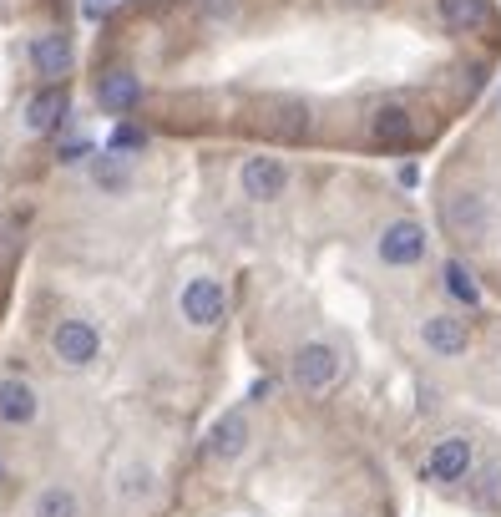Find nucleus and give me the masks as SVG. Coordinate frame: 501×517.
<instances>
[{
  "instance_id": "nucleus-1",
  "label": "nucleus",
  "mask_w": 501,
  "mask_h": 517,
  "mask_svg": "<svg viewBox=\"0 0 501 517\" xmlns=\"http://www.w3.org/2000/svg\"><path fill=\"white\" fill-rule=\"evenodd\" d=\"M441 218L451 224V234H461V239H486V234H496V224H501V203H496L491 193L466 188V193L446 198Z\"/></svg>"
},
{
  "instance_id": "nucleus-2",
  "label": "nucleus",
  "mask_w": 501,
  "mask_h": 517,
  "mask_svg": "<svg viewBox=\"0 0 501 517\" xmlns=\"http://www.w3.org/2000/svg\"><path fill=\"white\" fill-rule=\"evenodd\" d=\"M51 355L66 365V371H87V365L102 355V335H97V325L81 320V315L61 320V325L51 330Z\"/></svg>"
},
{
  "instance_id": "nucleus-3",
  "label": "nucleus",
  "mask_w": 501,
  "mask_h": 517,
  "mask_svg": "<svg viewBox=\"0 0 501 517\" xmlns=\"http://www.w3.org/2000/svg\"><path fill=\"white\" fill-rule=\"evenodd\" d=\"M334 381H340V350L324 345V340H309L294 350V386L309 391V396H324Z\"/></svg>"
},
{
  "instance_id": "nucleus-4",
  "label": "nucleus",
  "mask_w": 501,
  "mask_h": 517,
  "mask_svg": "<svg viewBox=\"0 0 501 517\" xmlns=\"http://www.w3.org/2000/svg\"><path fill=\"white\" fill-rule=\"evenodd\" d=\"M178 310H183V320H188L193 330H213V325L228 315V294H223V284H218V279L198 274V279H188V284H183Z\"/></svg>"
},
{
  "instance_id": "nucleus-5",
  "label": "nucleus",
  "mask_w": 501,
  "mask_h": 517,
  "mask_svg": "<svg viewBox=\"0 0 501 517\" xmlns=\"http://www.w3.org/2000/svg\"><path fill=\"white\" fill-rule=\"evenodd\" d=\"M243 447H248V416H243V406H233V411H223V416L208 426V436H203V462L228 467V462L243 457Z\"/></svg>"
},
{
  "instance_id": "nucleus-6",
  "label": "nucleus",
  "mask_w": 501,
  "mask_h": 517,
  "mask_svg": "<svg viewBox=\"0 0 501 517\" xmlns=\"http://www.w3.org/2000/svg\"><path fill=\"white\" fill-rule=\"evenodd\" d=\"M238 188H243V198H254V203H274L289 188V168L279 158H248L238 168Z\"/></svg>"
},
{
  "instance_id": "nucleus-7",
  "label": "nucleus",
  "mask_w": 501,
  "mask_h": 517,
  "mask_svg": "<svg viewBox=\"0 0 501 517\" xmlns=\"http://www.w3.org/2000/svg\"><path fill=\"white\" fill-rule=\"evenodd\" d=\"M421 254H426V229L410 224V218H400V224H390V229L380 234V259L395 264V269L421 264Z\"/></svg>"
},
{
  "instance_id": "nucleus-8",
  "label": "nucleus",
  "mask_w": 501,
  "mask_h": 517,
  "mask_svg": "<svg viewBox=\"0 0 501 517\" xmlns=\"http://www.w3.org/2000/svg\"><path fill=\"white\" fill-rule=\"evenodd\" d=\"M26 56H31V66L41 71L46 82H61L66 71H76V46H71L61 31H46V36H36Z\"/></svg>"
},
{
  "instance_id": "nucleus-9",
  "label": "nucleus",
  "mask_w": 501,
  "mask_h": 517,
  "mask_svg": "<svg viewBox=\"0 0 501 517\" xmlns=\"http://www.w3.org/2000/svg\"><path fill=\"white\" fill-rule=\"evenodd\" d=\"M137 102H142V82H137V71H127V66L102 71V82H97V107H102V112L122 117V112H132Z\"/></svg>"
},
{
  "instance_id": "nucleus-10",
  "label": "nucleus",
  "mask_w": 501,
  "mask_h": 517,
  "mask_svg": "<svg viewBox=\"0 0 501 517\" xmlns=\"http://www.w3.org/2000/svg\"><path fill=\"white\" fill-rule=\"evenodd\" d=\"M466 472H471V441H466V436L436 441L431 457H426V477H431V482H461Z\"/></svg>"
},
{
  "instance_id": "nucleus-11",
  "label": "nucleus",
  "mask_w": 501,
  "mask_h": 517,
  "mask_svg": "<svg viewBox=\"0 0 501 517\" xmlns=\"http://www.w3.org/2000/svg\"><path fill=\"white\" fill-rule=\"evenodd\" d=\"M421 340H426V350H431V355H466L471 330H466V320H461V315H431V320L421 325Z\"/></svg>"
},
{
  "instance_id": "nucleus-12",
  "label": "nucleus",
  "mask_w": 501,
  "mask_h": 517,
  "mask_svg": "<svg viewBox=\"0 0 501 517\" xmlns=\"http://www.w3.org/2000/svg\"><path fill=\"white\" fill-rule=\"evenodd\" d=\"M66 107H71L66 87L51 82V87H41V92L26 102V127H31V132H56V127L66 122Z\"/></svg>"
},
{
  "instance_id": "nucleus-13",
  "label": "nucleus",
  "mask_w": 501,
  "mask_h": 517,
  "mask_svg": "<svg viewBox=\"0 0 501 517\" xmlns=\"http://www.w3.org/2000/svg\"><path fill=\"white\" fill-rule=\"evenodd\" d=\"M36 411H41V401H36V391L26 381H16V376L0 381V421L6 426H31Z\"/></svg>"
},
{
  "instance_id": "nucleus-14",
  "label": "nucleus",
  "mask_w": 501,
  "mask_h": 517,
  "mask_svg": "<svg viewBox=\"0 0 501 517\" xmlns=\"http://www.w3.org/2000/svg\"><path fill=\"white\" fill-rule=\"evenodd\" d=\"M152 467H142V462H132V467H122L117 477H112V497L117 502H147L152 497Z\"/></svg>"
},
{
  "instance_id": "nucleus-15",
  "label": "nucleus",
  "mask_w": 501,
  "mask_h": 517,
  "mask_svg": "<svg viewBox=\"0 0 501 517\" xmlns=\"http://www.w3.org/2000/svg\"><path fill=\"white\" fill-rule=\"evenodd\" d=\"M31 517H81V497L71 487H41L31 497Z\"/></svg>"
},
{
  "instance_id": "nucleus-16",
  "label": "nucleus",
  "mask_w": 501,
  "mask_h": 517,
  "mask_svg": "<svg viewBox=\"0 0 501 517\" xmlns=\"http://www.w3.org/2000/svg\"><path fill=\"white\" fill-rule=\"evenodd\" d=\"M441 21L451 31H481L491 11H486V0H441Z\"/></svg>"
},
{
  "instance_id": "nucleus-17",
  "label": "nucleus",
  "mask_w": 501,
  "mask_h": 517,
  "mask_svg": "<svg viewBox=\"0 0 501 517\" xmlns=\"http://www.w3.org/2000/svg\"><path fill=\"white\" fill-rule=\"evenodd\" d=\"M92 178H97L107 193H122V188L132 183V173L122 168V158H117V153H102V158H92Z\"/></svg>"
},
{
  "instance_id": "nucleus-18",
  "label": "nucleus",
  "mask_w": 501,
  "mask_h": 517,
  "mask_svg": "<svg viewBox=\"0 0 501 517\" xmlns=\"http://www.w3.org/2000/svg\"><path fill=\"white\" fill-rule=\"evenodd\" d=\"M375 137H380V142H405V137H410L405 107H380V112H375Z\"/></svg>"
},
{
  "instance_id": "nucleus-19",
  "label": "nucleus",
  "mask_w": 501,
  "mask_h": 517,
  "mask_svg": "<svg viewBox=\"0 0 501 517\" xmlns=\"http://www.w3.org/2000/svg\"><path fill=\"white\" fill-rule=\"evenodd\" d=\"M446 289L456 294L461 305H481V289H476V279H471L466 264H446Z\"/></svg>"
},
{
  "instance_id": "nucleus-20",
  "label": "nucleus",
  "mask_w": 501,
  "mask_h": 517,
  "mask_svg": "<svg viewBox=\"0 0 501 517\" xmlns=\"http://www.w3.org/2000/svg\"><path fill=\"white\" fill-rule=\"evenodd\" d=\"M147 137H142V127H132V122H117L112 127V153L122 158V153H132V147H142Z\"/></svg>"
},
{
  "instance_id": "nucleus-21",
  "label": "nucleus",
  "mask_w": 501,
  "mask_h": 517,
  "mask_svg": "<svg viewBox=\"0 0 501 517\" xmlns=\"http://www.w3.org/2000/svg\"><path fill=\"white\" fill-rule=\"evenodd\" d=\"M233 6H238V0H198V11H203V16H213V21L233 16Z\"/></svg>"
},
{
  "instance_id": "nucleus-22",
  "label": "nucleus",
  "mask_w": 501,
  "mask_h": 517,
  "mask_svg": "<svg viewBox=\"0 0 501 517\" xmlns=\"http://www.w3.org/2000/svg\"><path fill=\"white\" fill-rule=\"evenodd\" d=\"M87 153H92V142H87V137H81V142H66V147H61V158H66V163H81Z\"/></svg>"
},
{
  "instance_id": "nucleus-23",
  "label": "nucleus",
  "mask_w": 501,
  "mask_h": 517,
  "mask_svg": "<svg viewBox=\"0 0 501 517\" xmlns=\"http://www.w3.org/2000/svg\"><path fill=\"white\" fill-rule=\"evenodd\" d=\"M0 477H6V457H0Z\"/></svg>"
},
{
  "instance_id": "nucleus-24",
  "label": "nucleus",
  "mask_w": 501,
  "mask_h": 517,
  "mask_svg": "<svg viewBox=\"0 0 501 517\" xmlns=\"http://www.w3.org/2000/svg\"><path fill=\"white\" fill-rule=\"evenodd\" d=\"M355 6H360V0H355Z\"/></svg>"
}]
</instances>
